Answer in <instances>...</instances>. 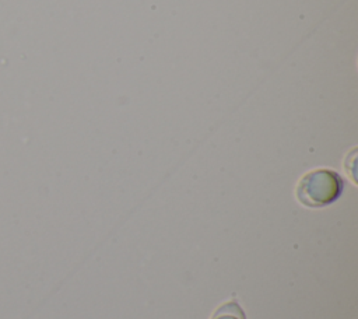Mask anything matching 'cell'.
<instances>
[{
  "instance_id": "6da1fadb",
  "label": "cell",
  "mask_w": 358,
  "mask_h": 319,
  "mask_svg": "<svg viewBox=\"0 0 358 319\" xmlns=\"http://www.w3.org/2000/svg\"><path fill=\"white\" fill-rule=\"evenodd\" d=\"M344 190V179L333 169L319 168L305 173L295 189L298 201L310 208L334 203Z\"/></svg>"
},
{
  "instance_id": "7a4b0ae2",
  "label": "cell",
  "mask_w": 358,
  "mask_h": 319,
  "mask_svg": "<svg viewBox=\"0 0 358 319\" xmlns=\"http://www.w3.org/2000/svg\"><path fill=\"white\" fill-rule=\"evenodd\" d=\"M211 319H246V315L236 299H229L215 309Z\"/></svg>"
}]
</instances>
